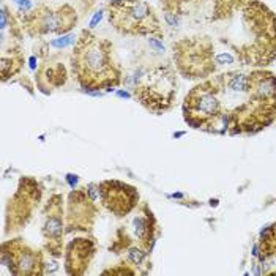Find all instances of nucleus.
Returning a JSON list of instances; mask_svg holds the SVG:
<instances>
[{
    "instance_id": "nucleus-22",
    "label": "nucleus",
    "mask_w": 276,
    "mask_h": 276,
    "mask_svg": "<svg viewBox=\"0 0 276 276\" xmlns=\"http://www.w3.org/2000/svg\"><path fill=\"white\" fill-rule=\"evenodd\" d=\"M149 44H150V47H153L155 51H158V52L166 51L164 44L161 43V38H158V36H149Z\"/></svg>"
},
{
    "instance_id": "nucleus-23",
    "label": "nucleus",
    "mask_w": 276,
    "mask_h": 276,
    "mask_svg": "<svg viewBox=\"0 0 276 276\" xmlns=\"http://www.w3.org/2000/svg\"><path fill=\"white\" fill-rule=\"evenodd\" d=\"M103 11H96L95 14H93V17H92V21H90V28H95L98 24L101 22V19H103Z\"/></svg>"
},
{
    "instance_id": "nucleus-18",
    "label": "nucleus",
    "mask_w": 276,
    "mask_h": 276,
    "mask_svg": "<svg viewBox=\"0 0 276 276\" xmlns=\"http://www.w3.org/2000/svg\"><path fill=\"white\" fill-rule=\"evenodd\" d=\"M76 41H77L76 35H73V33H65V35L58 36L55 39H51V41H49V46L55 47V49H63V47H68V46H71V44H76Z\"/></svg>"
},
{
    "instance_id": "nucleus-12",
    "label": "nucleus",
    "mask_w": 276,
    "mask_h": 276,
    "mask_svg": "<svg viewBox=\"0 0 276 276\" xmlns=\"http://www.w3.org/2000/svg\"><path fill=\"white\" fill-rule=\"evenodd\" d=\"M96 251V245L90 239H76L66 246L65 269L68 275H84Z\"/></svg>"
},
{
    "instance_id": "nucleus-13",
    "label": "nucleus",
    "mask_w": 276,
    "mask_h": 276,
    "mask_svg": "<svg viewBox=\"0 0 276 276\" xmlns=\"http://www.w3.org/2000/svg\"><path fill=\"white\" fill-rule=\"evenodd\" d=\"M251 76L250 96L259 103H276V77L272 73L256 71Z\"/></svg>"
},
{
    "instance_id": "nucleus-21",
    "label": "nucleus",
    "mask_w": 276,
    "mask_h": 276,
    "mask_svg": "<svg viewBox=\"0 0 276 276\" xmlns=\"http://www.w3.org/2000/svg\"><path fill=\"white\" fill-rule=\"evenodd\" d=\"M215 62L216 63H220V65H231V63H234L235 62V58H234V55L232 54H229V52H223V54H216L215 55Z\"/></svg>"
},
{
    "instance_id": "nucleus-1",
    "label": "nucleus",
    "mask_w": 276,
    "mask_h": 276,
    "mask_svg": "<svg viewBox=\"0 0 276 276\" xmlns=\"http://www.w3.org/2000/svg\"><path fill=\"white\" fill-rule=\"evenodd\" d=\"M73 73L85 90L112 92L122 81V73L112 62V44L88 30H84L74 44Z\"/></svg>"
},
{
    "instance_id": "nucleus-9",
    "label": "nucleus",
    "mask_w": 276,
    "mask_h": 276,
    "mask_svg": "<svg viewBox=\"0 0 276 276\" xmlns=\"http://www.w3.org/2000/svg\"><path fill=\"white\" fill-rule=\"evenodd\" d=\"M98 188H100V199L104 209L115 216L128 215L131 210H134L137 201H139V194H137L136 188L123 182L106 180L98 185Z\"/></svg>"
},
{
    "instance_id": "nucleus-24",
    "label": "nucleus",
    "mask_w": 276,
    "mask_h": 276,
    "mask_svg": "<svg viewBox=\"0 0 276 276\" xmlns=\"http://www.w3.org/2000/svg\"><path fill=\"white\" fill-rule=\"evenodd\" d=\"M68 182H70V185L74 188V185L77 183V179H76V175H68Z\"/></svg>"
},
{
    "instance_id": "nucleus-26",
    "label": "nucleus",
    "mask_w": 276,
    "mask_h": 276,
    "mask_svg": "<svg viewBox=\"0 0 276 276\" xmlns=\"http://www.w3.org/2000/svg\"><path fill=\"white\" fill-rule=\"evenodd\" d=\"M117 95H118V96H123V98H130V96H131L130 93H128V92H123V90H120Z\"/></svg>"
},
{
    "instance_id": "nucleus-2",
    "label": "nucleus",
    "mask_w": 276,
    "mask_h": 276,
    "mask_svg": "<svg viewBox=\"0 0 276 276\" xmlns=\"http://www.w3.org/2000/svg\"><path fill=\"white\" fill-rule=\"evenodd\" d=\"M185 120L193 128H202L205 131L224 133L221 115L224 114L221 95L216 81H207L196 85L186 95L183 104Z\"/></svg>"
},
{
    "instance_id": "nucleus-5",
    "label": "nucleus",
    "mask_w": 276,
    "mask_h": 276,
    "mask_svg": "<svg viewBox=\"0 0 276 276\" xmlns=\"http://www.w3.org/2000/svg\"><path fill=\"white\" fill-rule=\"evenodd\" d=\"M77 21L76 13L71 6L62 5L52 8L47 5H38L32 13L24 16V24L30 35L44 36L49 33H68Z\"/></svg>"
},
{
    "instance_id": "nucleus-16",
    "label": "nucleus",
    "mask_w": 276,
    "mask_h": 276,
    "mask_svg": "<svg viewBox=\"0 0 276 276\" xmlns=\"http://www.w3.org/2000/svg\"><path fill=\"white\" fill-rule=\"evenodd\" d=\"M147 254L149 253H147L142 246H131V248L128 250V262H131L136 267H141L147 259Z\"/></svg>"
},
{
    "instance_id": "nucleus-10",
    "label": "nucleus",
    "mask_w": 276,
    "mask_h": 276,
    "mask_svg": "<svg viewBox=\"0 0 276 276\" xmlns=\"http://www.w3.org/2000/svg\"><path fill=\"white\" fill-rule=\"evenodd\" d=\"M39 197H41V190H39L38 183L32 179H22L13 201H9L11 202L8 212L9 229H17L19 226L25 224L33 207L38 204Z\"/></svg>"
},
{
    "instance_id": "nucleus-14",
    "label": "nucleus",
    "mask_w": 276,
    "mask_h": 276,
    "mask_svg": "<svg viewBox=\"0 0 276 276\" xmlns=\"http://www.w3.org/2000/svg\"><path fill=\"white\" fill-rule=\"evenodd\" d=\"M133 234L137 240H139V246L150 253L152 251V243H153V231H155V218L152 213H141L134 216L131 223Z\"/></svg>"
},
{
    "instance_id": "nucleus-3",
    "label": "nucleus",
    "mask_w": 276,
    "mask_h": 276,
    "mask_svg": "<svg viewBox=\"0 0 276 276\" xmlns=\"http://www.w3.org/2000/svg\"><path fill=\"white\" fill-rule=\"evenodd\" d=\"M109 22L125 35H147L163 38L160 21L145 0H120L107 5Z\"/></svg>"
},
{
    "instance_id": "nucleus-11",
    "label": "nucleus",
    "mask_w": 276,
    "mask_h": 276,
    "mask_svg": "<svg viewBox=\"0 0 276 276\" xmlns=\"http://www.w3.org/2000/svg\"><path fill=\"white\" fill-rule=\"evenodd\" d=\"M96 215L95 201L90 199L87 190H74L68 197L66 210V232L73 231H90Z\"/></svg>"
},
{
    "instance_id": "nucleus-4",
    "label": "nucleus",
    "mask_w": 276,
    "mask_h": 276,
    "mask_svg": "<svg viewBox=\"0 0 276 276\" xmlns=\"http://www.w3.org/2000/svg\"><path fill=\"white\" fill-rule=\"evenodd\" d=\"M177 95L175 74L169 66H156L134 87V96L144 107L152 112H164L171 109Z\"/></svg>"
},
{
    "instance_id": "nucleus-25",
    "label": "nucleus",
    "mask_w": 276,
    "mask_h": 276,
    "mask_svg": "<svg viewBox=\"0 0 276 276\" xmlns=\"http://www.w3.org/2000/svg\"><path fill=\"white\" fill-rule=\"evenodd\" d=\"M35 62H36V57H35V55H32V57H30V68H32V70H35V68H36Z\"/></svg>"
},
{
    "instance_id": "nucleus-8",
    "label": "nucleus",
    "mask_w": 276,
    "mask_h": 276,
    "mask_svg": "<svg viewBox=\"0 0 276 276\" xmlns=\"http://www.w3.org/2000/svg\"><path fill=\"white\" fill-rule=\"evenodd\" d=\"M65 216H63V199L60 194H54L49 199L44 210L43 224V239L44 248L49 256L60 258L63 250V235H65Z\"/></svg>"
},
{
    "instance_id": "nucleus-19",
    "label": "nucleus",
    "mask_w": 276,
    "mask_h": 276,
    "mask_svg": "<svg viewBox=\"0 0 276 276\" xmlns=\"http://www.w3.org/2000/svg\"><path fill=\"white\" fill-rule=\"evenodd\" d=\"M164 21H166L167 25L177 28V27H180V24H182V14L171 11V9H164Z\"/></svg>"
},
{
    "instance_id": "nucleus-15",
    "label": "nucleus",
    "mask_w": 276,
    "mask_h": 276,
    "mask_svg": "<svg viewBox=\"0 0 276 276\" xmlns=\"http://www.w3.org/2000/svg\"><path fill=\"white\" fill-rule=\"evenodd\" d=\"M261 248L262 256L269 258V256H276V224L269 228L261 237Z\"/></svg>"
},
{
    "instance_id": "nucleus-20",
    "label": "nucleus",
    "mask_w": 276,
    "mask_h": 276,
    "mask_svg": "<svg viewBox=\"0 0 276 276\" xmlns=\"http://www.w3.org/2000/svg\"><path fill=\"white\" fill-rule=\"evenodd\" d=\"M13 3L16 5L17 8V11L19 13H22L24 16H27L28 13H32L33 11V2L32 0H13Z\"/></svg>"
},
{
    "instance_id": "nucleus-7",
    "label": "nucleus",
    "mask_w": 276,
    "mask_h": 276,
    "mask_svg": "<svg viewBox=\"0 0 276 276\" xmlns=\"http://www.w3.org/2000/svg\"><path fill=\"white\" fill-rule=\"evenodd\" d=\"M43 254L30 248L22 240H9L2 245V262L13 275H43Z\"/></svg>"
},
{
    "instance_id": "nucleus-6",
    "label": "nucleus",
    "mask_w": 276,
    "mask_h": 276,
    "mask_svg": "<svg viewBox=\"0 0 276 276\" xmlns=\"http://www.w3.org/2000/svg\"><path fill=\"white\" fill-rule=\"evenodd\" d=\"M174 57L180 73L186 77H201L213 70L215 55L210 46L205 47V43L199 39H185L174 44Z\"/></svg>"
},
{
    "instance_id": "nucleus-17",
    "label": "nucleus",
    "mask_w": 276,
    "mask_h": 276,
    "mask_svg": "<svg viewBox=\"0 0 276 276\" xmlns=\"http://www.w3.org/2000/svg\"><path fill=\"white\" fill-rule=\"evenodd\" d=\"M194 2H197V0H161V5H163L164 9H171V11L183 14L185 6L191 5Z\"/></svg>"
}]
</instances>
